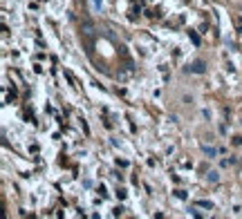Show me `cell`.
Masks as SVG:
<instances>
[{
  "label": "cell",
  "instance_id": "obj_1",
  "mask_svg": "<svg viewBox=\"0 0 242 219\" xmlns=\"http://www.w3.org/2000/svg\"><path fill=\"white\" fill-rule=\"evenodd\" d=\"M191 72L193 74H204L206 72V63L204 61H195V63L191 65Z\"/></svg>",
  "mask_w": 242,
  "mask_h": 219
},
{
  "label": "cell",
  "instance_id": "obj_2",
  "mask_svg": "<svg viewBox=\"0 0 242 219\" xmlns=\"http://www.w3.org/2000/svg\"><path fill=\"white\" fill-rule=\"evenodd\" d=\"M218 179H220V175L215 172V170H213V172H209V181H213V183H215Z\"/></svg>",
  "mask_w": 242,
  "mask_h": 219
},
{
  "label": "cell",
  "instance_id": "obj_3",
  "mask_svg": "<svg viewBox=\"0 0 242 219\" xmlns=\"http://www.w3.org/2000/svg\"><path fill=\"white\" fill-rule=\"evenodd\" d=\"M188 36H191V40L195 43V45H200V36H197L195 32H188Z\"/></svg>",
  "mask_w": 242,
  "mask_h": 219
},
{
  "label": "cell",
  "instance_id": "obj_4",
  "mask_svg": "<svg viewBox=\"0 0 242 219\" xmlns=\"http://www.w3.org/2000/svg\"><path fill=\"white\" fill-rule=\"evenodd\" d=\"M204 150H206L209 157H215V148H204Z\"/></svg>",
  "mask_w": 242,
  "mask_h": 219
},
{
  "label": "cell",
  "instance_id": "obj_5",
  "mask_svg": "<svg viewBox=\"0 0 242 219\" xmlns=\"http://www.w3.org/2000/svg\"><path fill=\"white\" fill-rule=\"evenodd\" d=\"M233 145H242V137H233Z\"/></svg>",
  "mask_w": 242,
  "mask_h": 219
},
{
  "label": "cell",
  "instance_id": "obj_6",
  "mask_svg": "<svg viewBox=\"0 0 242 219\" xmlns=\"http://www.w3.org/2000/svg\"><path fill=\"white\" fill-rule=\"evenodd\" d=\"M197 206H204V208H209V210H211V208H213V206H211L209 201H197Z\"/></svg>",
  "mask_w": 242,
  "mask_h": 219
}]
</instances>
